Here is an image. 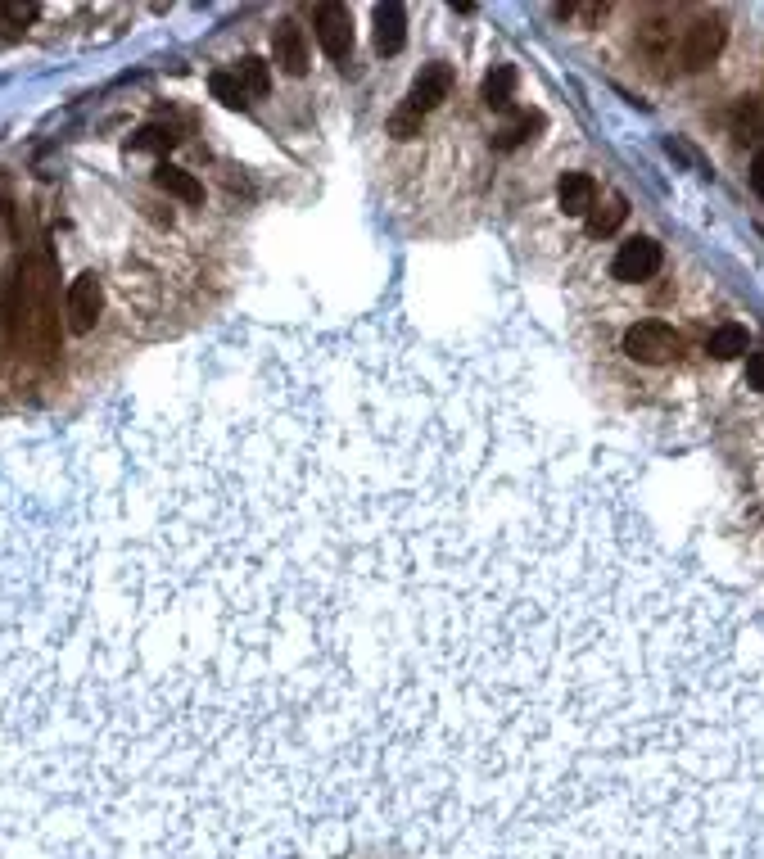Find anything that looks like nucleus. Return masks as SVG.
Instances as JSON below:
<instances>
[{"label": "nucleus", "mask_w": 764, "mask_h": 859, "mask_svg": "<svg viewBox=\"0 0 764 859\" xmlns=\"http://www.w3.org/2000/svg\"><path fill=\"white\" fill-rule=\"evenodd\" d=\"M312 28H317V41L321 50L331 59H349L353 50V19L344 5H321L317 14H312Z\"/></svg>", "instance_id": "obj_6"}, {"label": "nucleus", "mask_w": 764, "mask_h": 859, "mask_svg": "<svg viewBox=\"0 0 764 859\" xmlns=\"http://www.w3.org/2000/svg\"><path fill=\"white\" fill-rule=\"evenodd\" d=\"M746 385L764 389V353H746Z\"/></svg>", "instance_id": "obj_22"}, {"label": "nucleus", "mask_w": 764, "mask_h": 859, "mask_svg": "<svg viewBox=\"0 0 764 859\" xmlns=\"http://www.w3.org/2000/svg\"><path fill=\"white\" fill-rule=\"evenodd\" d=\"M172 145H177V136H172L168 127H141V132L127 141V150L132 154H168Z\"/></svg>", "instance_id": "obj_17"}, {"label": "nucleus", "mask_w": 764, "mask_h": 859, "mask_svg": "<svg viewBox=\"0 0 764 859\" xmlns=\"http://www.w3.org/2000/svg\"><path fill=\"white\" fill-rule=\"evenodd\" d=\"M0 14H10L14 23H32L41 14V5H32V0H28V5H0Z\"/></svg>", "instance_id": "obj_23"}, {"label": "nucleus", "mask_w": 764, "mask_h": 859, "mask_svg": "<svg viewBox=\"0 0 764 859\" xmlns=\"http://www.w3.org/2000/svg\"><path fill=\"white\" fill-rule=\"evenodd\" d=\"M236 77H240V86H245L249 95H267V86H272V73H267V64H263L258 55H245V59H240Z\"/></svg>", "instance_id": "obj_18"}, {"label": "nucleus", "mask_w": 764, "mask_h": 859, "mask_svg": "<svg viewBox=\"0 0 764 859\" xmlns=\"http://www.w3.org/2000/svg\"><path fill=\"white\" fill-rule=\"evenodd\" d=\"M679 349H683L679 331L665 326V321H638V326L624 331V353L633 362H647V367H661V362L679 358Z\"/></svg>", "instance_id": "obj_2"}, {"label": "nucleus", "mask_w": 764, "mask_h": 859, "mask_svg": "<svg viewBox=\"0 0 764 859\" xmlns=\"http://www.w3.org/2000/svg\"><path fill=\"white\" fill-rule=\"evenodd\" d=\"M104 312V285L95 272H82L73 281V290H68V331L73 335H86L100 321Z\"/></svg>", "instance_id": "obj_3"}, {"label": "nucleus", "mask_w": 764, "mask_h": 859, "mask_svg": "<svg viewBox=\"0 0 764 859\" xmlns=\"http://www.w3.org/2000/svg\"><path fill=\"white\" fill-rule=\"evenodd\" d=\"M208 91H213L217 104H227V109H245V104H249V91L240 86L236 73H213V77H208Z\"/></svg>", "instance_id": "obj_16"}, {"label": "nucleus", "mask_w": 764, "mask_h": 859, "mask_svg": "<svg viewBox=\"0 0 764 859\" xmlns=\"http://www.w3.org/2000/svg\"><path fill=\"white\" fill-rule=\"evenodd\" d=\"M32 290L23 294V317H32V340H37L41 358L55 362L59 358V303H55V267L37 263L28 267Z\"/></svg>", "instance_id": "obj_1"}, {"label": "nucleus", "mask_w": 764, "mask_h": 859, "mask_svg": "<svg viewBox=\"0 0 764 859\" xmlns=\"http://www.w3.org/2000/svg\"><path fill=\"white\" fill-rule=\"evenodd\" d=\"M407 41V14L403 5H376V50L380 55H398Z\"/></svg>", "instance_id": "obj_10"}, {"label": "nucleus", "mask_w": 764, "mask_h": 859, "mask_svg": "<svg viewBox=\"0 0 764 859\" xmlns=\"http://www.w3.org/2000/svg\"><path fill=\"white\" fill-rule=\"evenodd\" d=\"M642 46H647L651 55H665V46H670V28H665V19H651L647 28H642Z\"/></svg>", "instance_id": "obj_21"}, {"label": "nucleus", "mask_w": 764, "mask_h": 859, "mask_svg": "<svg viewBox=\"0 0 764 859\" xmlns=\"http://www.w3.org/2000/svg\"><path fill=\"white\" fill-rule=\"evenodd\" d=\"M511 86H516V73H511L507 64H498L480 86L484 104H489V109H511Z\"/></svg>", "instance_id": "obj_14"}, {"label": "nucleus", "mask_w": 764, "mask_h": 859, "mask_svg": "<svg viewBox=\"0 0 764 859\" xmlns=\"http://www.w3.org/2000/svg\"><path fill=\"white\" fill-rule=\"evenodd\" d=\"M656 267H661V245L638 236V240H629V245H620L611 272H615V281L638 285V281H647V276H656Z\"/></svg>", "instance_id": "obj_5"}, {"label": "nucleus", "mask_w": 764, "mask_h": 859, "mask_svg": "<svg viewBox=\"0 0 764 859\" xmlns=\"http://www.w3.org/2000/svg\"><path fill=\"white\" fill-rule=\"evenodd\" d=\"M751 186H755V190H760V195H764V150L755 154V163H751Z\"/></svg>", "instance_id": "obj_24"}, {"label": "nucleus", "mask_w": 764, "mask_h": 859, "mask_svg": "<svg viewBox=\"0 0 764 859\" xmlns=\"http://www.w3.org/2000/svg\"><path fill=\"white\" fill-rule=\"evenodd\" d=\"M448 91H453V68H448V64H430L412 82V91H407V109H412V114H430L439 100H448Z\"/></svg>", "instance_id": "obj_7"}, {"label": "nucleus", "mask_w": 764, "mask_h": 859, "mask_svg": "<svg viewBox=\"0 0 764 859\" xmlns=\"http://www.w3.org/2000/svg\"><path fill=\"white\" fill-rule=\"evenodd\" d=\"M624 213H629V208H624V199H620V195L606 199V204H597L593 213H588V236H593V240L611 236V231L624 222Z\"/></svg>", "instance_id": "obj_15"}, {"label": "nucleus", "mask_w": 764, "mask_h": 859, "mask_svg": "<svg viewBox=\"0 0 764 859\" xmlns=\"http://www.w3.org/2000/svg\"><path fill=\"white\" fill-rule=\"evenodd\" d=\"M724 19H697L688 28V37H683V68L688 73H701V68H710L719 59V50H724Z\"/></svg>", "instance_id": "obj_4"}, {"label": "nucleus", "mask_w": 764, "mask_h": 859, "mask_svg": "<svg viewBox=\"0 0 764 859\" xmlns=\"http://www.w3.org/2000/svg\"><path fill=\"white\" fill-rule=\"evenodd\" d=\"M154 186L177 195V199H186V204H199V199H204V186H199L186 168H172V163H159V168H154Z\"/></svg>", "instance_id": "obj_11"}, {"label": "nucleus", "mask_w": 764, "mask_h": 859, "mask_svg": "<svg viewBox=\"0 0 764 859\" xmlns=\"http://www.w3.org/2000/svg\"><path fill=\"white\" fill-rule=\"evenodd\" d=\"M272 55H276V64L285 68L290 77H303L308 73V37H303V28L299 23H276V32H272Z\"/></svg>", "instance_id": "obj_8"}, {"label": "nucleus", "mask_w": 764, "mask_h": 859, "mask_svg": "<svg viewBox=\"0 0 764 859\" xmlns=\"http://www.w3.org/2000/svg\"><path fill=\"white\" fill-rule=\"evenodd\" d=\"M706 353H715V358H742V353H751V335H746V326H719L706 340Z\"/></svg>", "instance_id": "obj_13"}, {"label": "nucleus", "mask_w": 764, "mask_h": 859, "mask_svg": "<svg viewBox=\"0 0 764 859\" xmlns=\"http://www.w3.org/2000/svg\"><path fill=\"white\" fill-rule=\"evenodd\" d=\"M19 272L5 281L0 290V344H14V331H19V317H23V299H19Z\"/></svg>", "instance_id": "obj_12"}, {"label": "nucleus", "mask_w": 764, "mask_h": 859, "mask_svg": "<svg viewBox=\"0 0 764 859\" xmlns=\"http://www.w3.org/2000/svg\"><path fill=\"white\" fill-rule=\"evenodd\" d=\"M538 127H543V118H538V114H525V118H516L511 127H502V132L493 136V145H498V150H516V145L529 141V132H538Z\"/></svg>", "instance_id": "obj_19"}, {"label": "nucleus", "mask_w": 764, "mask_h": 859, "mask_svg": "<svg viewBox=\"0 0 764 859\" xmlns=\"http://www.w3.org/2000/svg\"><path fill=\"white\" fill-rule=\"evenodd\" d=\"M557 204L566 218H588L597 208V181L588 172H566L557 186Z\"/></svg>", "instance_id": "obj_9"}, {"label": "nucleus", "mask_w": 764, "mask_h": 859, "mask_svg": "<svg viewBox=\"0 0 764 859\" xmlns=\"http://www.w3.org/2000/svg\"><path fill=\"white\" fill-rule=\"evenodd\" d=\"M389 136H398V141H412V136H421V114H412V109H398V114L389 118Z\"/></svg>", "instance_id": "obj_20"}]
</instances>
